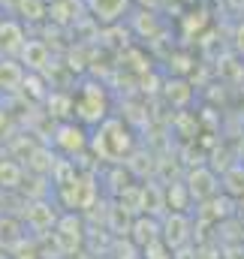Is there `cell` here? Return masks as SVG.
Segmentation results:
<instances>
[{
    "label": "cell",
    "instance_id": "cell-4",
    "mask_svg": "<svg viewBox=\"0 0 244 259\" xmlns=\"http://www.w3.org/2000/svg\"><path fill=\"white\" fill-rule=\"evenodd\" d=\"M130 3H133V0H88V9H91V15H94L97 21L115 24V21H121L124 15H127Z\"/></svg>",
    "mask_w": 244,
    "mask_h": 259
},
{
    "label": "cell",
    "instance_id": "cell-1",
    "mask_svg": "<svg viewBox=\"0 0 244 259\" xmlns=\"http://www.w3.org/2000/svg\"><path fill=\"white\" fill-rule=\"evenodd\" d=\"M94 151L103 157V160H124L130 157L133 151V133L124 127L121 121L115 118H106L97 133H94Z\"/></svg>",
    "mask_w": 244,
    "mask_h": 259
},
{
    "label": "cell",
    "instance_id": "cell-3",
    "mask_svg": "<svg viewBox=\"0 0 244 259\" xmlns=\"http://www.w3.org/2000/svg\"><path fill=\"white\" fill-rule=\"evenodd\" d=\"M85 226H82V220L75 217V214H63L61 220L55 223V244L61 247L63 253H75L78 247H82V238H85V232H82Z\"/></svg>",
    "mask_w": 244,
    "mask_h": 259
},
{
    "label": "cell",
    "instance_id": "cell-2",
    "mask_svg": "<svg viewBox=\"0 0 244 259\" xmlns=\"http://www.w3.org/2000/svg\"><path fill=\"white\" fill-rule=\"evenodd\" d=\"M72 109L78 112L82 121H91V124H103L106 115H109V100H106V91L100 84H85L72 103Z\"/></svg>",
    "mask_w": 244,
    "mask_h": 259
},
{
    "label": "cell",
    "instance_id": "cell-5",
    "mask_svg": "<svg viewBox=\"0 0 244 259\" xmlns=\"http://www.w3.org/2000/svg\"><path fill=\"white\" fill-rule=\"evenodd\" d=\"M18 178H21V169H18L15 163H0V184L15 187V184H18Z\"/></svg>",
    "mask_w": 244,
    "mask_h": 259
},
{
    "label": "cell",
    "instance_id": "cell-6",
    "mask_svg": "<svg viewBox=\"0 0 244 259\" xmlns=\"http://www.w3.org/2000/svg\"><path fill=\"white\" fill-rule=\"evenodd\" d=\"M235 49H238V55L244 58V21L235 27Z\"/></svg>",
    "mask_w": 244,
    "mask_h": 259
}]
</instances>
